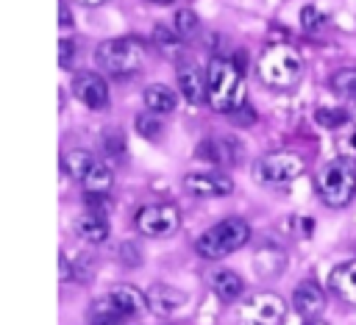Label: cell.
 <instances>
[{
    "mask_svg": "<svg viewBox=\"0 0 356 325\" xmlns=\"http://www.w3.org/2000/svg\"><path fill=\"white\" fill-rule=\"evenodd\" d=\"M206 81H209V106L217 114H234L245 106V75L242 69L222 56H214L206 64Z\"/></svg>",
    "mask_w": 356,
    "mask_h": 325,
    "instance_id": "cell-1",
    "label": "cell"
},
{
    "mask_svg": "<svg viewBox=\"0 0 356 325\" xmlns=\"http://www.w3.org/2000/svg\"><path fill=\"white\" fill-rule=\"evenodd\" d=\"M142 103H145L147 111H153V114L161 117V114L175 111V106H178V94H175V89L167 86V83H150V86L142 92Z\"/></svg>",
    "mask_w": 356,
    "mask_h": 325,
    "instance_id": "cell-18",
    "label": "cell"
},
{
    "mask_svg": "<svg viewBox=\"0 0 356 325\" xmlns=\"http://www.w3.org/2000/svg\"><path fill=\"white\" fill-rule=\"evenodd\" d=\"M125 319H128V317L111 303L108 294L97 297V300L92 303V308L86 311V325H122Z\"/></svg>",
    "mask_w": 356,
    "mask_h": 325,
    "instance_id": "cell-21",
    "label": "cell"
},
{
    "mask_svg": "<svg viewBox=\"0 0 356 325\" xmlns=\"http://www.w3.org/2000/svg\"><path fill=\"white\" fill-rule=\"evenodd\" d=\"M100 144H103L106 156L120 158V156L125 153V136H122V131H120V128H106V131H103V136H100Z\"/></svg>",
    "mask_w": 356,
    "mask_h": 325,
    "instance_id": "cell-30",
    "label": "cell"
},
{
    "mask_svg": "<svg viewBox=\"0 0 356 325\" xmlns=\"http://www.w3.org/2000/svg\"><path fill=\"white\" fill-rule=\"evenodd\" d=\"M72 278H75V264H72L64 253H58V281L67 283V281H72Z\"/></svg>",
    "mask_w": 356,
    "mask_h": 325,
    "instance_id": "cell-33",
    "label": "cell"
},
{
    "mask_svg": "<svg viewBox=\"0 0 356 325\" xmlns=\"http://www.w3.org/2000/svg\"><path fill=\"white\" fill-rule=\"evenodd\" d=\"M314 119H317V125H323V128L334 131V128L345 125V122H348L350 117H348V111H345V108H331V106H320V108L314 111Z\"/></svg>",
    "mask_w": 356,
    "mask_h": 325,
    "instance_id": "cell-29",
    "label": "cell"
},
{
    "mask_svg": "<svg viewBox=\"0 0 356 325\" xmlns=\"http://www.w3.org/2000/svg\"><path fill=\"white\" fill-rule=\"evenodd\" d=\"M331 89L345 97V100H356V67H342L331 75Z\"/></svg>",
    "mask_w": 356,
    "mask_h": 325,
    "instance_id": "cell-25",
    "label": "cell"
},
{
    "mask_svg": "<svg viewBox=\"0 0 356 325\" xmlns=\"http://www.w3.org/2000/svg\"><path fill=\"white\" fill-rule=\"evenodd\" d=\"M231 119H234L236 125H250V122L256 119V114L250 111V106H245V111H239V108H236V111L231 114Z\"/></svg>",
    "mask_w": 356,
    "mask_h": 325,
    "instance_id": "cell-34",
    "label": "cell"
},
{
    "mask_svg": "<svg viewBox=\"0 0 356 325\" xmlns=\"http://www.w3.org/2000/svg\"><path fill=\"white\" fill-rule=\"evenodd\" d=\"M108 297H111V303H114L125 317H139V314L147 308V294L139 292V289L131 286V283L114 286V289L108 292Z\"/></svg>",
    "mask_w": 356,
    "mask_h": 325,
    "instance_id": "cell-17",
    "label": "cell"
},
{
    "mask_svg": "<svg viewBox=\"0 0 356 325\" xmlns=\"http://www.w3.org/2000/svg\"><path fill=\"white\" fill-rule=\"evenodd\" d=\"M350 144H353V147H356V133H353V136H350Z\"/></svg>",
    "mask_w": 356,
    "mask_h": 325,
    "instance_id": "cell-39",
    "label": "cell"
},
{
    "mask_svg": "<svg viewBox=\"0 0 356 325\" xmlns=\"http://www.w3.org/2000/svg\"><path fill=\"white\" fill-rule=\"evenodd\" d=\"M72 94L78 97V103H83V106L92 108V111L108 108V83H106V78L97 75V72H89V69L78 72V75L72 78Z\"/></svg>",
    "mask_w": 356,
    "mask_h": 325,
    "instance_id": "cell-11",
    "label": "cell"
},
{
    "mask_svg": "<svg viewBox=\"0 0 356 325\" xmlns=\"http://www.w3.org/2000/svg\"><path fill=\"white\" fill-rule=\"evenodd\" d=\"M284 261H286V253L278 244H264L253 256V267H256L259 278H275L284 269Z\"/></svg>",
    "mask_w": 356,
    "mask_h": 325,
    "instance_id": "cell-20",
    "label": "cell"
},
{
    "mask_svg": "<svg viewBox=\"0 0 356 325\" xmlns=\"http://www.w3.org/2000/svg\"><path fill=\"white\" fill-rule=\"evenodd\" d=\"M172 28H175V33L181 39H189V36H195L200 31V17L192 8H178L175 17H172Z\"/></svg>",
    "mask_w": 356,
    "mask_h": 325,
    "instance_id": "cell-26",
    "label": "cell"
},
{
    "mask_svg": "<svg viewBox=\"0 0 356 325\" xmlns=\"http://www.w3.org/2000/svg\"><path fill=\"white\" fill-rule=\"evenodd\" d=\"M303 169H306L303 156H298L292 150H273V153H264L253 161V178L259 183H267V186L292 183L295 178L303 175Z\"/></svg>",
    "mask_w": 356,
    "mask_h": 325,
    "instance_id": "cell-6",
    "label": "cell"
},
{
    "mask_svg": "<svg viewBox=\"0 0 356 325\" xmlns=\"http://www.w3.org/2000/svg\"><path fill=\"white\" fill-rule=\"evenodd\" d=\"M292 308L303 319H317V314L325 308V292L314 281H300L292 292Z\"/></svg>",
    "mask_w": 356,
    "mask_h": 325,
    "instance_id": "cell-14",
    "label": "cell"
},
{
    "mask_svg": "<svg viewBox=\"0 0 356 325\" xmlns=\"http://www.w3.org/2000/svg\"><path fill=\"white\" fill-rule=\"evenodd\" d=\"M175 78H178V92L189 106L209 103V81H206V69H200V64H195V61L175 64Z\"/></svg>",
    "mask_w": 356,
    "mask_h": 325,
    "instance_id": "cell-10",
    "label": "cell"
},
{
    "mask_svg": "<svg viewBox=\"0 0 356 325\" xmlns=\"http://www.w3.org/2000/svg\"><path fill=\"white\" fill-rule=\"evenodd\" d=\"M83 203H86V208H89V211L103 214V217H106V211L111 208L108 194H95V192H86V194H83Z\"/></svg>",
    "mask_w": 356,
    "mask_h": 325,
    "instance_id": "cell-31",
    "label": "cell"
},
{
    "mask_svg": "<svg viewBox=\"0 0 356 325\" xmlns=\"http://www.w3.org/2000/svg\"><path fill=\"white\" fill-rule=\"evenodd\" d=\"M259 78L267 83V86H273V89H286V86H292L298 78H300V72H303V58L298 56V50L292 47V44H284V42H278V44H270V47H264V53L259 56Z\"/></svg>",
    "mask_w": 356,
    "mask_h": 325,
    "instance_id": "cell-4",
    "label": "cell"
},
{
    "mask_svg": "<svg viewBox=\"0 0 356 325\" xmlns=\"http://www.w3.org/2000/svg\"><path fill=\"white\" fill-rule=\"evenodd\" d=\"M78 6H86V8H95V6H103L106 0H75Z\"/></svg>",
    "mask_w": 356,
    "mask_h": 325,
    "instance_id": "cell-36",
    "label": "cell"
},
{
    "mask_svg": "<svg viewBox=\"0 0 356 325\" xmlns=\"http://www.w3.org/2000/svg\"><path fill=\"white\" fill-rule=\"evenodd\" d=\"M184 189L192 197H225L234 192V181L217 169L206 172H186L184 175Z\"/></svg>",
    "mask_w": 356,
    "mask_h": 325,
    "instance_id": "cell-12",
    "label": "cell"
},
{
    "mask_svg": "<svg viewBox=\"0 0 356 325\" xmlns=\"http://www.w3.org/2000/svg\"><path fill=\"white\" fill-rule=\"evenodd\" d=\"M147 3H156V6H170L172 0H147Z\"/></svg>",
    "mask_w": 356,
    "mask_h": 325,
    "instance_id": "cell-38",
    "label": "cell"
},
{
    "mask_svg": "<svg viewBox=\"0 0 356 325\" xmlns=\"http://www.w3.org/2000/svg\"><path fill=\"white\" fill-rule=\"evenodd\" d=\"M150 36H153V44L159 47V53H161V56H167V58H178V56L184 53V39L175 33V28L156 25Z\"/></svg>",
    "mask_w": 356,
    "mask_h": 325,
    "instance_id": "cell-24",
    "label": "cell"
},
{
    "mask_svg": "<svg viewBox=\"0 0 356 325\" xmlns=\"http://www.w3.org/2000/svg\"><path fill=\"white\" fill-rule=\"evenodd\" d=\"M303 325H328V322H323V319H306Z\"/></svg>",
    "mask_w": 356,
    "mask_h": 325,
    "instance_id": "cell-37",
    "label": "cell"
},
{
    "mask_svg": "<svg viewBox=\"0 0 356 325\" xmlns=\"http://www.w3.org/2000/svg\"><path fill=\"white\" fill-rule=\"evenodd\" d=\"M145 294H147V308H150L153 314H159V317H172V314H178V311L186 306V300H189V294H186L184 289L170 286V283H153Z\"/></svg>",
    "mask_w": 356,
    "mask_h": 325,
    "instance_id": "cell-13",
    "label": "cell"
},
{
    "mask_svg": "<svg viewBox=\"0 0 356 325\" xmlns=\"http://www.w3.org/2000/svg\"><path fill=\"white\" fill-rule=\"evenodd\" d=\"M286 317V303L275 292H253L242 306L245 325H281Z\"/></svg>",
    "mask_w": 356,
    "mask_h": 325,
    "instance_id": "cell-8",
    "label": "cell"
},
{
    "mask_svg": "<svg viewBox=\"0 0 356 325\" xmlns=\"http://www.w3.org/2000/svg\"><path fill=\"white\" fill-rule=\"evenodd\" d=\"M136 133L142 136V139H159L161 136V117L159 114H153V111H142V114H136Z\"/></svg>",
    "mask_w": 356,
    "mask_h": 325,
    "instance_id": "cell-27",
    "label": "cell"
},
{
    "mask_svg": "<svg viewBox=\"0 0 356 325\" xmlns=\"http://www.w3.org/2000/svg\"><path fill=\"white\" fill-rule=\"evenodd\" d=\"M111 183H114V172H111V167H108L106 161H100V158L92 164V169L86 172V178L81 181L83 192H95V194H108V192H111Z\"/></svg>",
    "mask_w": 356,
    "mask_h": 325,
    "instance_id": "cell-22",
    "label": "cell"
},
{
    "mask_svg": "<svg viewBox=\"0 0 356 325\" xmlns=\"http://www.w3.org/2000/svg\"><path fill=\"white\" fill-rule=\"evenodd\" d=\"M209 286L222 303H234V300H239L245 294V281L234 269H225V267L209 272Z\"/></svg>",
    "mask_w": 356,
    "mask_h": 325,
    "instance_id": "cell-15",
    "label": "cell"
},
{
    "mask_svg": "<svg viewBox=\"0 0 356 325\" xmlns=\"http://www.w3.org/2000/svg\"><path fill=\"white\" fill-rule=\"evenodd\" d=\"M314 189L331 208H345L356 197V167L348 158H334L323 164L314 175Z\"/></svg>",
    "mask_w": 356,
    "mask_h": 325,
    "instance_id": "cell-3",
    "label": "cell"
},
{
    "mask_svg": "<svg viewBox=\"0 0 356 325\" xmlns=\"http://www.w3.org/2000/svg\"><path fill=\"white\" fill-rule=\"evenodd\" d=\"M248 242H250V225L239 217H228V219H220L211 228H206L195 239V250L206 261H222L225 256L245 247Z\"/></svg>",
    "mask_w": 356,
    "mask_h": 325,
    "instance_id": "cell-2",
    "label": "cell"
},
{
    "mask_svg": "<svg viewBox=\"0 0 356 325\" xmlns=\"http://www.w3.org/2000/svg\"><path fill=\"white\" fill-rule=\"evenodd\" d=\"M72 56H75V39L61 36L58 39V67H72Z\"/></svg>",
    "mask_w": 356,
    "mask_h": 325,
    "instance_id": "cell-32",
    "label": "cell"
},
{
    "mask_svg": "<svg viewBox=\"0 0 356 325\" xmlns=\"http://www.w3.org/2000/svg\"><path fill=\"white\" fill-rule=\"evenodd\" d=\"M134 222H136V231L142 236L164 239V236H172L181 228V211L172 203H147L136 211Z\"/></svg>",
    "mask_w": 356,
    "mask_h": 325,
    "instance_id": "cell-7",
    "label": "cell"
},
{
    "mask_svg": "<svg viewBox=\"0 0 356 325\" xmlns=\"http://www.w3.org/2000/svg\"><path fill=\"white\" fill-rule=\"evenodd\" d=\"M75 233H78L83 242H89V244H100V242L108 239L111 228H108V219H106L103 214L86 211V214H81V217L75 219Z\"/></svg>",
    "mask_w": 356,
    "mask_h": 325,
    "instance_id": "cell-19",
    "label": "cell"
},
{
    "mask_svg": "<svg viewBox=\"0 0 356 325\" xmlns=\"http://www.w3.org/2000/svg\"><path fill=\"white\" fill-rule=\"evenodd\" d=\"M328 286L339 300H345L348 306H356V261L337 264L328 275Z\"/></svg>",
    "mask_w": 356,
    "mask_h": 325,
    "instance_id": "cell-16",
    "label": "cell"
},
{
    "mask_svg": "<svg viewBox=\"0 0 356 325\" xmlns=\"http://www.w3.org/2000/svg\"><path fill=\"white\" fill-rule=\"evenodd\" d=\"M242 153H245V144H242L236 136H231V133L209 136V139H203V142L195 147V156H197V158L211 161V164H217V167H234V164H239Z\"/></svg>",
    "mask_w": 356,
    "mask_h": 325,
    "instance_id": "cell-9",
    "label": "cell"
},
{
    "mask_svg": "<svg viewBox=\"0 0 356 325\" xmlns=\"http://www.w3.org/2000/svg\"><path fill=\"white\" fill-rule=\"evenodd\" d=\"M58 17H61V19H58V25H61V28H72V11L67 8V3H61Z\"/></svg>",
    "mask_w": 356,
    "mask_h": 325,
    "instance_id": "cell-35",
    "label": "cell"
},
{
    "mask_svg": "<svg viewBox=\"0 0 356 325\" xmlns=\"http://www.w3.org/2000/svg\"><path fill=\"white\" fill-rule=\"evenodd\" d=\"M97 158L89 153V150H83V147H72V150H67L64 153V158H61V164H64V169L70 172V178H75L78 183L86 178V172L92 169V164H95Z\"/></svg>",
    "mask_w": 356,
    "mask_h": 325,
    "instance_id": "cell-23",
    "label": "cell"
},
{
    "mask_svg": "<svg viewBox=\"0 0 356 325\" xmlns=\"http://www.w3.org/2000/svg\"><path fill=\"white\" fill-rule=\"evenodd\" d=\"M95 58L111 75H131L145 64V42L139 36H114L97 44Z\"/></svg>",
    "mask_w": 356,
    "mask_h": 325,
    "instance_id": "cell-5",
    "label": "cell"
},
{
    "mask_svg": "<svg viewBox=\"0 0 356 325\" xmlns=\"http://www.w3.org/2000/svg\"><path fill=\"white\" fill-rule=\"evenodd\" d=\"M325 25H328V17H325L314 3H309V6L300 8V28H303L306 33H317V31H323Z\"/></svg>",
    "mask_w": 356,
    "mask_h": 325,
    "instance_id": "cell-28",
    "label": "cell"
}]
</instances>
